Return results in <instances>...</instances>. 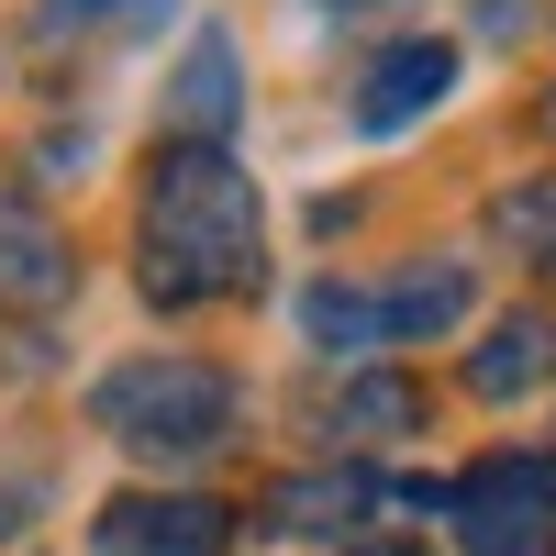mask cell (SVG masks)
Here are the masks:
<instances>
[{"instance_id":"obj_15","label":"cell","mask_w":556,"mask_h":556,"mask_svg":"<svg viewBox=\"0 0 556 556\" xmlns=\"http://www.w3.org/2000/svg\"><path fill=\"white\" fill-rule=\"evenodd\" d=\"M12 523H23V501H12V490H0V534H12Z\"/></svg>"},{"instance_id":"obj_8","label":"cell","mask_w":556,"mask_h":556,"mask_svg":"<svg viewBox=\"0 0 556 556\" xmlns=\"http://www.w3.org/2000/svg\"><path fill=\"white\" fill-rule=\"evenodd\" d=\"M556 379V312H501L490 323V345L468 356V390L479 401H523Z\"/></svg>"},{"instance_id":"obj_17","label":"cell","mask_w":556,"mask_h":556,"mask_svg":"<svg viewBox=\"0 0 556 556\" xmlns=\"http://www.w3.org/2000/svg\"><path fill=\"white\" fill-rule=\"evenodd\" d=\"M323 12H379V0H323Z\"/></svg>"},{"instance_id":"obj_13","label":"cell","mask_w":556,"mask_h":556,"mask_svg":"<svg viewBox=\"0 0 556 556\" xmlns=\"http://www.w3.org/2000/svg\"><path fill=\"white\" fill-rule=\"evenodd\" d=\"M301 334H312V345H334V356L390 345V334H379V290H345V278H323V290L301 301Z\"/></svg>"},{"instance_id":"obj_10","label":"cell","mask_w":556,"mask_h":556,"mask_svg":"<svg viewBox=\"0 0 556 556\" xmlns=\"http://www.w3.org/2000/svg\"><path fill=\"white\" fill-rule=\"evenodd\" d=\"M235 123V34H190V67H178V134L223 146Z\"/></svg>"},{"instance_id":"obj_11","label":"cell","mask_w":556,"mask_h":556,"mask_svg":"<svg viewBox=\"0 0 556 556\" xmlns=\"http://www.w3.org/2000/svg\"><path fill=\"white\" fill-rule=\"evenodd\" d=\"M456 312H468V267H412V278L379 290V334L412 345V334H445Z\"/></svg>"},{"instance_id":"obj_12","label":"cell","mask_w":556,"mask_h":556,"mask_svg":"<svg viewBox=\"0 0 556 556\" xmlns=\"http://www.w3.org/2000/svg\"><path fill=\"white\" fill-rule=\"evenodd\" d=\"M490 245H513L523 267L556 278V178H523V190H501V201H490Z\"/></svg>"},{"instance_id":"obj_3","label":"cell","mask_w":556,"mask_h":556,"mask_svg":"<svg viewBox=\"0 0 556 556\" xmlns=\"http://www.w3.org/2000/svg\"><path fill=\"white\" fill-rule=\"evenodd\" d=\"M468 556H556V456H479L445 490Z\"/></svg>"},{"instance_id":"obj_6","label":"cell","mask_w":556,"mask_h":556,"mask_svg":"<svg viewBox=\"0 0 556 556\" xmlns=\"http://www.w3.org/2000/svg\"><path fill=\"white\" fill-rule=\"evenodd\" d=\"M78 290V245L45 212H0V312H56Z\"/></svg>"},{"instance_id":"obj_9","label":"cell","mask_w":556,"mask_h":556,"mask_svg":"<svg viewBox=\"0 0 556 556\" xmlns=\"http://www.w3.org/2000/svg\"><path fill=\"white\" fill-rule=\"evenodd\" d=\"M323 434H345V445H390V434H424V390H412L401 367H367V379H345L334 401H323Z\"/></svg>"},{"instance_id":"obj_7","label":"cell","mask_w":556,"mask_h":556,"mask_svg":"<svg viewBox=\"0 0 556 556\" xmlns=\"http://www.w3.org/2000/svg\"><path fill=\"white\" fill-rule=\"evenodd\" d=\"M367 513H379V479L367 468H312V479L267 490V534H356Z\"/></svg>"},{"instance_id":"obj_14","label":"cell","mask_w":556,"mask_h":556,"mask_svg":"<svg viewBox=\"0 0 556 556\" xmlns=\"http://www.w3.org/2000/svg\"><path fill=\"white\" fill-rule=\"evenodd\" d=\"M56 23H112V34H146V23H167L178 0H45Z\"/></svg>"},{"instance_id":"obj_4","label":"cell","mask_w":556,"mask_h":556,"mask_svg":"<svg viewBox=\"0 0 556 556\" xmlns=\"http://www.w3.org/2000/svg\"><path fill=\"white\" fill-rule=\"evenodd\" d=\"M89 545L101 556H223L235 545V513H223V501H190V490H123V501H101Z\"/></svg>"},{"instance_id":"obj_2","label":"cell","mask_w":556,"mask_h":556,"mask_svg":"<svg viewBox=\"0 0 556 556\" xmlns=\"http://www.w3.org/2000/svg\"><path fill=\"white\" fill-rule=\"evenodd\" d=\"M89 412H101V434L123 456L190 468V456H212L235 434V379H223L212 356H134V367H112V379L89 390Z\"/></svg>"},{"instance_id":"obj_1","label":"cell","mask_w":556,"mask_h":556,"mask_svg":"<svg viewBox=\"0 0 556 556\" xmlns=\"http://www.w3.org/2000/svg\"><path fill=\"white\" fill-rule=\"evenodd\" d=\"M256 278H267L256 178L201 134H167L146 156V301L201 312V301H245Z\"/></svg>"},{"instance_id":"obj_5","label":"cell","mask_w":556,"mask_h":556,"mask_svg":"<svg viewBox=\"0 0 556 556\" xmlns=\"http://www.w3.org/2000/svg\"><path fill=\"white\" fill-rule=\"evenodd\" d=\"M445 89H456V45H445V34L379 45V56H367V78H356V134H401V123H424Z\"/></svg>"},{"instance_id":"obj_16","label":"cell","mask_w":556,"mask_h":556,"mask_svg":"<svg viewBox=\"0 0 556 556\" xmlns=\"http://www.w3.org/2000/svg\"><path fill=\"white\" fill-rule=\"evenodd\" d=\"M367 556H434V545H367Z\"/></svg>"}]
</instances>
